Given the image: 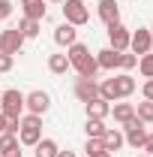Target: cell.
<instances>
[{
    "label": "cell",
    "mask_w": 153,
    "mask_h": 157,
    "mask_svg": "<svg viewBox=\"0 0 153 157\" xmlns=\"http://www.w3.org/2000/svg\"><path fill=\"white\" fill-rule=\"evenodd\" d=\"M78 73V78H96V73H99V63H96V55H87V58H81L72 67Z\"/></svg>",
    "instance_id": "obj_14"
},
{
    "label": "cell",
    "mask_w": 153,
    "mask_h": 157,
    "mask_svg": "<svg viewBox=\"0 0 153 157\" xmlns=\"http://www.w3.org/2000/svg\"><path fill=\"white\" fill-rule=\"evenodd\" d=\"M12 145H18V136H12V133H0V151H6V148H12Z\"/></svg>",
    "instance_id": "obj_29"
},
{
    "label": "cell",
    "mask_w": 153,
    "mask_h": 157,
    "mask_svg": "<svg viewBox=\"0 0 153 157\" xmlns=\"http://www.w3.org/2000/svg\"><path fill=\"white\" fill-rule=\"evenodd\" d=\"M75 97L81 103H90L99 97V82L96 78H75Z\"/></svg>",
    "instance_id": "obj_9"
},
{
    "label": "cell",
    "mask_w": 153,
    "mask_h": 157,
    "mask_svg": "<svg viewBox=\"0 0 153 157\" xmlns=\"http://www.w3.org/2000/svg\"><path fill=\"white\" fill-rule=\"evenodd\" d=\"M12 67H15V58L12 55H0V73H9Z\"/></svg>",
    "instance_id": "obj_30"
},
{
    "label": "cell",
    "mask_w": 153,
    "mask_h": 157,
    "mask_svg": "<svg viewBox=\"0 0 153 157\" xmlns=\"http://www.w3.org/2000/svg\"><path fill=\"white\" fill-rule=\"evenodd\" d=\"M138 73L144 78H153V52H147V55L138 58Z\"/></svg>",
    "instance_id": "obj_27"
},
{
    "label": "cell",
    "mask_w": 153,
    "mask_h": 157,
    "mask_svg": "<svg viewBox=\"0 0 153 157\" xmlns=\"http://www.w3.org/2000/svg\"><path fill=\"white\" fill-rule=\"evenodd\" d=\"M153 48V33H150V27H138V30H132V39H129V52L132 55H147Z\"/></svg>",
    "instance_id": "obj_8"
},
{
    "label": "cell",
    "mask_w": 153,
    "mask_h": 157,
    "mask_svg": "<svg viewBox=\"0 0 153 157\" xmlns=\"http://www.w3.org/2000/svg\"><path fill=\"white\" fill-rule=\"evenodd\" d=\"M117 60H120V52H114V48H102V52H96V63H99V70H117Z\"/></svg>",
    "instance_id": "obj_18"
},
{
    "label": "cell",
    "mask_w": 153,
    "mask_h": 157,
    "mask_svg": "<svg viewBox=\"0 0 153 157\" xmlns=\"http://www.w3.org/2000/svg\"><path fill=\"white\" fill-rule=\"evenodd\" d=\"M39 139H42V118H39V115H30V112L21 115L18 118V142L33 148Z\"/></svg>",
    "instance_id": "obj_1"
},
{
    "label": "cell",
    "mask_w": 153,
    "mask_h": 157,
    "mask_svg": "<svg viewBox=\"0 0 153 157\" xmlns=\"http://www.w3.org/2000/svg\"><path fill=\"white\" fill-rule=\"evenodd\" d=\"M135 67H138V55H132V52H120V60H117V70L129 73V70H135Z\"/></svg>",
    "instance_id": "obj_26"
},
{
    "label": "cell",
    "mask_w": 153,
    "mask_h": 157,
    "mask_svg": "<svg viewBox=\"0 0 153 157\" xmlns=\"http://www.w3.org/2000/svg\"><path fill=\"white\" fill-rule=\"evenodd\" d=\"M57 157H75V151H57Z\"/></svg>",
    "instance_id": "obj_35"
},
{
    "label": "cell",
    "mask_w": 153,
    "mask_h": 157,
    "mask_svg": "<svg viewBox=\"0 0 153 157\" xmlns=\"http://www.w3.org/2000/svg\"><path fill=\"white\" fill-rule=\"evenodd\" d=\"M0 112H3L6 121H18L21 118V112H24V94L18 88H9V91L0 94Z\"/></svg>",
    "instance_id": "obj_2"
},
{
    "label": "cell",
    "mask_w": 153,
    "mask_h": 157,
    "mask_svg": "<svg viewBox=\"0 0 153 157\" xmlns=\"http://www.w3.org/2000/svg\"><path fill=\"white\" fill-rule=\"evenodd\" d=\"M24 109L30 112V115H45L48 109H51V97L45 94V91H30V94H24Z\"/></svg>",
    "instance_id": "obj_7"
},
{
    "label": "cell",
    "mask_w": 153,
    "mask_h": 157,
    "mask_svg": "<svg viewBox=\"0 0 153 157\" xmlns=\"http://www.w3.org/2000/svg\"><path fill=\"white\" fill-rule=\"evenodd\" d=\"M57 142H54V139H39L36 145H33V154L36 157H57Z\"/></svg>",
    "instance_id": "obj_21"
},
{
    "label": "cell",
    "mask_w": 153,
    "mask_h": 157,
    "mask_svg": "<svg viewBox=\"0 0 153 157\" xmlns=\"http://www.w3.org/2000/svg\"><path fill=\"white\" fill-rule=\"evenodd\" d=\"M18 30H21V36H24V39H36L39 30H42V21H36V18H21L18 21Z\"/></svg>",
    "instance_id": "obj_20"
},
{
    "label": "cell",
    "mask_w": 153,
    "mask_h": 157,
    "mask_svg": "<svg viewBox=\"0 0 153 157\" xmlns=\"http://www.w3.org/2000/svg\"><path fill=\"white\" fill-rule=\"evenodd\" d=\"M123 145H126V139H123V130H117V127H108V130L102 133V148H105L108 154H117Z\"/></svg>",
    "instance_id": "obj_12"
},
{
    "label": "cell",
    "mask_w": 153,
    "mask_h": 157,
    "mask_svg": "<svg viewBox=\"0 0 153 157\" xmlns=\"http://www.w3.org/2000/svg\"><path fill=\"white\" fill-rule=\"evenodd\" d=\"M21 9H24V18H36V21H42L45 15H48L45 0H30V3H21Z\"/></svg>",
    "instance_id": "obj_19"
},
{
    "label": "cell",
    "mask_w": 153,
    "mask_h": 157,
    "mask_svg": "<svg viewBox=\"0 0 153 157\" xmlns=\"http://www.w3.org/2000/svg\"><path fill=\"white\" fill-rule=\"evenodd\" d=\"M105 148H102V139H87L84 142V154L87 157H96V154H102Z\"/></svg>",
    "instance_id": "obj_28"
},
{
    "label": "cell",
    "mask_w": 153,
    "mask_h": 157,
    "mask_svg": "<svg viewBox=\"0 0 153 157\" xmlns=\"http://www.w3.org/2000/svg\"><path fill=\"white\" fill-rule=\"evenodd\" d=\"M114 88H117V97L126 100V97L135 94V78L129 76V73H117V76H114Z\"/></svg>",
    "instance_id": "obj_15"
},
{
    "label": "cell",
    "mask_w": 153,
    "mask_h": 157,
    "mask_svg": "<svg viewBox=\"0 0 153 157\" xmlns=\"http://www.w3.org/2000/svg\"><path fill=\"white\" fill-rule=\"evenodd\" d=\"M138 157H150V154H138Z\"/></svg>",
    "instance_id": "obj_38"
},
{
    "label": "cell",
    "mask_w": 153,
    "mask_h": 157,
    "mask_svg": "<svg viewBox=\"0 0 153 157\" xmlns=\"http://www.w3.org/2000/svg\"><path fill=\"white\" fill-rule=\"evenodd\" d=\"M96 12H99V18L111 27V24H117V21H120V3H117V0H99Z\"/></svg>",
    "instance_id": "obj_11"
},
{
    "label": "cell",
    "mask_w": 153,
    "mask_h": 157,
    "mask_svg": "<svg viewBox=\"0 0 153 157\" xmlns=\"http://www.w3.org/2000/svg\"><path fill=\"white\" fill-rule=\"evenodd\" d=\"M60 6H63V21H69L72 27H84L90 21V9L84 0H63Z\"/></svg>",
    "instance_id": "obj_3"
},
{
    "label": "cell",
    "mask_w": 153,
    "mask_h": 157,
    "mask_svg": "<svg viewBox=\"0 0 153 157\" xmlns=\"http://www.w3.org/2000/svg\"><path fill=\"white\" fill-rule=\"evenodd\" d=\"M48 3H63V0H48Z\"/></svg>",
    "instance_id": "obj_37"
},
{
    "label": "cell",
    "mask_w": 153,
    "mask_h": 157,
    "mask_svg": "<svg viewBox=\"0 0 153 157\" xmlns=\"http://www.w3.org/2000/svg\"><path fill=\"white\" fill-rule=\"evenodd\" d=\"M21 48H24V36H21L18 27H6V30H0V55H18Z\"/></svg>",
    "instance_id": "obj_5"
},
{
    "label": "cell",
    "mask_w": 153,
    "mask_h": 157,
    "mask_svg": "<svg viewBox=\"0 0 153 157\" xmlns=\"http://www.w3.org/2000/svg\"><path fill=\"white\" fill-rule=\"evenodd\" d=\"M111 115H114V121L123 127L126 121H132V118H135V103H123V100H117V103H111Z\"/></svg>",
    "instance_id": "obj_13"
},
{
    "label": "cell",
    "mask_w": 153,
    "mask_h": 157,
    "mask_svg": "<svg viewBox=\"0 0 153 157\" xmlns=\"http://www.w3.org/2000/svg\"><path fill=\"white\" fill-rule=\"evenodd\" d=\"M12 15V0H0V21H6Z\"/></svg>",
    "instance_id": "obj_31"
},
{
    "label": "cell",
    "mask_w": 153,
    "mask_h": 157,
    "mask_svg": "<svg viewBox=\"0 0 153 157\" xmlns=\"http://www.w3.org/2000/svg\"><path fill=\"white\" fill-rule=\"evenodd\" d=\"M144 100H150V103H153V78L144 82Z\"/></svg>",
    "instance_id": "obj_34"
},
{
    "label": "cell",
    "mask_w": 153,
    "mask_h": 157,
    "mask_svg": "<svg viewBox=\"0 0 153 157\" xmlns=\"http://www.w3.org/2000/svg\"><path fill=\"white\" fill-rule=\"evenodd\" d=\"M84 109H87V118H108V115H111V103H105L102 97L84 103Z\"/></svg>",
    "instance_id": "obj_17"
},
{
    "label": "cell",
    "mask_w": 153,
    "mask_h": 157,
    "mask_svg": "<svg viewBox=\"0 0 153 157\" xmlns=\"http://www.w3.org/2000/svg\"><path fill=\"white\" fill-rule=\"evenodd\" d=\"M21 3H30V0H21Z\"/></svg>",
    "instance_id": "obj_39"
},
{
    "label": "cell",
    "mask_w": 153,
    "mask_h": 157,
    "mask_svg": "<svg viewBox=\"0 0 153 157\" xmlns=\"http://www.w3.org/2000/svg\"><path fill=\"white\" fill-rule=\"evenodd\" d=\"M129 39H132V30L123 27L120 21L108 27V48H114V52H129Z\"/></svg>",
    "instance_id": "obj_6"
},
{
    "label": "cell",
    "mask_w": 153,
    "mask_h": 157,
    "mask_svg": "<svg viewBox=\"0 0 153 157\" xmlns=\"http://www.w3.org/2000/svg\"><path fill=\"white\" fill-rule=\"evenodd\" d=\"M84 130H87V139H102V133L108 130L105 127V118H87Z\"/></svg>",
    "instance_id": "obj_22"
},
{
    "label": "cell",
    "mask_w": 153,
    "mask_h": 157,
    "mask_svg": "<svg viewBox=\"0 0 153 157\" xmlns=\"http://www.w3.org/2000/svg\"><path fill=\"white\" fill-rule=\"evenodd\" d=\"M54 42H57L60 48H69L72 42H78V27H72L69 21H63L54 27Z\"/></svg>",
    "instance_id": "obj_10"
},
{
    "label": "cell",
    "mask_w": 153,
    "mask_h": 157,
    "mask_svg": "<svg viewBox=\"0 0 153 157\" xmlns=\"http://www.w3.org/2000/svg\"><path fill=\"white\" fill-rule=\"evenodd\" d=\"M6 130V118H3V112H0V133Z\"/></svg>",
    "instance_id": "obj_36"
},
{
    "label": "cell",
    "mask_w": 153,
    "mask_h": 157,
    "mask_svg": "<svg viewBox=\"0 0 153 157\" xmlns=\"http://www.w3.org/2000/svg\"><path fill=\"white\" fill-rule=\"evenodd\" d=\"M48 70L54 73V76H66L69 70H72V63L66 58V52H57V55H48Z\"/></svg>",
    "instance_id": "obj_16"
},
{
    "label": "cell",
    "mask_w": 153,
    "mask_h": 157,
    "mask_svg": "<svg viewBox=\"0 0 153 157\" xmlns=\"http://www.w3.org/2000/svg\"><path fill=\"white\" fill-rule=\"evenodd\" d=\"M87 55H90V48H87L84 42H72V45L66 48V58H69V63H72V67H75L81 58H87Z\"/></svg>",
    "instance_id": "obj_23"
},
{
    "label": "cell",
    "mask_w": 153,
    "mask_h": 157,
    "mask_svg": "<svg viewBox=\"0 0 153 157\" xmlns=\"http://www.w3.org/2000/svg\"><path fill=\"white\" fill-rule=\"evenodd\" d=\"M135 118L144 121V124H153V103L150 100H141V103L135 106Z\"/></svg>",
    "instance_id": "obj_25"
},
{
    "label": "cell",
    "mask_w": 153,
    "mask_h": 157,
    "mask_svg": "<svg viewBox=\"0 0 153 157\" xmlns=\"http://www.w3.org/2000/svg\"><path fill=\"white\" fill-rule=\"evenodd\" d=\"M0 94H3V91H0Z\"/></svg>",
    "instance_id": "obj_41"
},
{
    "label": "cell",
    "mask_w": 153,
    "mask_h": 157,
    "mask_svg": "<svg viewBox=\"0 0 153 157\" xmlns=\"http://www.w3.org/2000/svg\"><path fill=\"white\" fill-rule=\"evenodd\" d=\"M150 33H153V27H150Z\"/></svg>",
    "instance_id": "obj_40"
},
{
    "label": "cell",
    "mask_w": 153,
    "mask_h": 157,
    "mask_svg": "<svg viewBox=\"0 0 153 157\" xmlns=\"http://www.w3.org/2000/svg\"><path fill=\"white\" fill-rule=\"evenodd\" d=\"M99 97L105 100V103H117V88H114V78H105V82H99Z\"/></svg>",
    "instance_id": "obj_24"
},
{
    "label": "cell",
    "mask_w": 153,
    "mask_h": 157,
    "mask_svg": "<svg viewBox=\"0 0 153 157\" xmlns=\"http://www.w3.org/2000/svg\"><path fill=\"white\" fill-rule=\"evenodd\" d=\"M123 139H126V145L129 148H144V139H147V124L144 121H138V118H132V121H126L123 124Z\"/></svg>",
    "instance_id": "obj_4"
},
{
    "label": "cell",
    "mask_w": 153,
    "mask_h": 157,
    "mask_svg": "<svg viewBox=\"0 0 153 157\" xmlns=\"http://www.w3.org/2000/svg\"><path fill=\"white\" fill-rule=\"evenodd\" d=\"M0 157H24V151H21V142H18V145H12V148H6V151H0Z\"/></svg>",
    "instance_id": "obj_32"
},
{
    "label": "cell",
    "mask_w": 153,
    "mask_h": 157,
    "mask_svg": "<svg viewBox=\"0 0 153 157\" xmlns=\"http://www.w3.org/2000/svg\"><path fill=\"white\" fill-rule=\"evenodd\" d=\"M141 151L153 157V133H147V139H144V148H141Z\"/></svg>",
    "instance_id": "obj_33"
}]
</instances>
